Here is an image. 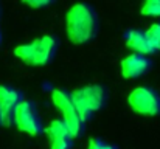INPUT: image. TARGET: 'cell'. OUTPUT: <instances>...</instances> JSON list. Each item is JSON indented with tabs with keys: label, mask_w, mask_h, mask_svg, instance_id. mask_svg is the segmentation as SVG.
<instances>
[{
	"label": "cell",
	"mask_w": 160,
	"mask_h": 149,
	"mask_svg": "<svg viewBox=\"0 0 160 149\" xmlns=\"http://www.w3.org/2000/svg\"><path fill=\"white\" fill-rule=\"evenodd\" d=\"M87 149H117V146L109 145V143L103 142V140L98 138V137H93V138H90V142H89V148Z\"/></svg>",
	"instance_id": "13"
},
{
	"label": "cell",
	"mask_w": 160,
	"mask_h": 149,
	"mask_svg": "<svg viewBox=\"0 0 160 149\" xmlns=\"http://www.w3.org/2000/svg\"><path fill=\"white\" fill-rule=\"evenodd\" d=\"M58 50V39L54 36H42L30 44L14 48V54L28 65L42 67L53 61Z\"/></svg>",
	"instance_id": "2"
},
{
	"label": "cell",
	"mask_w": 160,
	"mask_h": 149,
	"mask_svg": "<svg viewBox=\"0 0 160 149\" xmlns=\"http://www.w3.org/2000/svg\"><path fill=\"white\" fill-rule=\"evenodd\" d=\"M22 101H23V97L19 90L9 86H0V115H2L3 126L14 124L16 110Z\"/></svg>",
	"instance_id": "7"
},
{
	"label": "cell",
	"mask_w": 160,
	"mask_h": 149,
	"mask_svg": "<svg viewBox=\"0 0 160 149\" xmlns=\"http://www.w3.org/2000/svg\"><path fill=\"white\" fill-rule=\"evenodd\" d=\"M75 106L78 107L81 117L84 121H89L92 115L103 109L107 99V92L103 86L93 84V86H86L81 89H76L70 93Z\"/></svg>",
	"instance_id": "3"
},
{
	"label": "cell",
	"mask_w": 160,
	"mask_h": 149,
	"mask_svg": "<svg viewBox=\"0 0 160 149\" xmlns=\"http://www.w3.org/2000/svg\"><path fill=\"white\" fill-rule=\"evenodd\" d=\"M23 5L30 6V8H45V6H50L52 3H54V0H22Z\"/></svg>",
	"instance_id": "14"
},
{
	"label": "cell",
	"mask_w": 160,
	"mask_h": 149,
	"mask_svg": "<svg viewBox=\"0 0 160 149\" xmlns=\"http://www.w3.org/2000/svg\"><path fill=\"white\" fill-rule=\"evenodd\" d=\"M146 33H148L149 39L152 41L156 50H160V22H156V23L149 25L148 30H146Z\"/></svg>",
	"instance_id": "12"
},
{
	"label": "cell",
	"mask_w": 160,
	"mask_h": 149,
	"mask_svg": "<svg viewBox=\"0 0 160 149\" xmlns=\"http://www.w3.org/2000/svg\"><path fill=\"white\" fill-rule=\"evenodd\" d=\"M50 140V149H70L73 143V135L70 134L65 121L61 120H53L44 131Z\"/></svg>",
	"instance_id": "9"
},
{
	"label": "cell",
	"mask_w": 160,
	"mask_h": 149,
	"mask_svg": "<svg viewBox=\"0 0 160 149\" xmlns=\"http://www.w3.org/2000/svg\"><path fill=\"white\" fill-rule=\"evenodd\" d=\"M140 12L146 17H160V0H145Z\"/></svg>",
	"instance_id": "11"
},
{
	"label": "cell",
	"mask_w": 160,
	"mask_h": 149,
	"mask_svg": "<svg viewBox=\"0 0 160 149\" xmlns=\"http://www.w3.org/2000/svg\"><path fill=\"white\" fill-rule=\"evenodd\" d=\"M14 124L20 132L28 134V135H41L45 131L42 124V118L39 117L36 106L28 99H23L19 104L16 110V117H14Z\"/></svg>",
	"instance_id": "6"
},
{
	"label": "cell",
	"mask_w": 160,
	"mask_h": 149,
	"mask_svg": "<svg viewBox=\"0 0 160 149\" xmlns=\"http://www.w3.org/2000/svg\"><path fill=\"white\" fill-rule=\"evenodd\" d=\"M0 17H2V5H0Z\"/></svg>",
	"instance_id": "15"
},
{
	"label": "cell",
	"mask_w": 160,
	"mask_h": 149,
	"mask_svg": "<svg viewBox=\"0 0 160 149\" xmlns=\"http://www.w3.org/2000/svg\"><path fill=\"white\" fill-rule=\"evenodd\" d=\"M65 33L72 44L82 45L95 39L98 33V16L84 2L75 3L65 16Z\"/></svg>",
	"instance_id": "1"
},
{
	"label": "cell",
	"mask_w": 160,
	"mask_h": 149,
	"mask_svg": "<svg viewBox=\"0 0 160 149\" xmlns=\"http://www.w3.org/2000/svg\"><path fill=\"white\" fill-rule=\"evenodd\" d=\"M126 45L134 53H142V54H148V56L152 54L154 51H157L152 41L149 39L148 33L140 31V30H131L126 34Z\"/></svg>",
	"instance_id": "10"
},
{
	"label": "cell",
	"mask_w": 160,
	"mask_h": 149,
	"mask_svg": "<svg viewBox=\"0 0 160 149\" xmlns=\"http://www.w3.org/2000/svg\"><path fill=\"white\" fill-rule=\"evenodd\" d=\"M0 44H2V33H0Z\"/></svg>",
	"instance_id": "16"
},
{
	"label": "cell",
	"mask_w": 160,
	"mask_h": 149,
	"mask_svg": "<svg viewBox=\"0 0 160 149\" xmlns=\"http://www.w3.org/2000/svg\"><path fill=\"white\" fill-rule=\"evenodd\" d=\"M0 124H2V115H0Z\"/></svg>",
	"instance_id": "17"
},
{
	"label": "cell",
	"mask_w": 160,
	"mask_h": 149,
	"mask_svg": "<svg viewBox=\"0 0 160 149\" xmlns=\"http://www.w3.org/2000/svg\"><path fill=\"white\" fill-rule=\"evenodd\" d=\"M151 67L152 62L148 57V54L132 53L121 61V75L126 79H137L143 76L146 72H149Z\"/></svg>",
	"instance_id": "8"
},
{
	"label": "cell",
	"mask_w": 160,
	"mask_h": 149,
	"mask_svg": "<svg viewBox=\"0 0 160 149\" xmlns=\"http://www.w3.org/2000/svg\"><path fill=\"white\" fill-rule=\"evenodd\" d=\"M52 101H53L54 107L61 112V118L65 121L70 134L76 138L81 137V134L84 132V120L78 110V107L75 106L73 99L70 97V93H65L61 89H54L52 92Z\"/></svg>",
	"instance_id": "4"
},
{
	"label": "cell",
	"mask_w": 160,
	"mask_h": 149,
	"mask_svg": "<svg viewBox=\"0 0 160 149\" xmlns=\"http://www.w3.org/2000/svg\"><path fill=\"white\" fill-rule=\"evenodd\" d=\"M128 104L131 109L145 117H157L160 115V95L157 90L148 86L135 87L129 97Z\"/></svg>",
	"instance_id": "5"
}]
</instances>
